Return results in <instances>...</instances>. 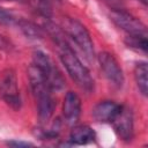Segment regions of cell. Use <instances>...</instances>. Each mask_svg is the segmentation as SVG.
<instances>
[{
    "label": "cell",
    "instance_id": "e0dca14e",
    "mask_svg": "<svg viewBox=\"0 0 148 148\" xmlns=\"http://www.w3.org/2000/svg\"><path fill=\"white\" fill-rule=\"evenodd\" d=\"M7 145L13 146V147H30V146H34L32 143L23 142V141H9V142H7Z\"/></svg>",
    "mask_w": 148,
    "mask_h": 148
},
{
    "label": "cell",
    "instance_id": "5bb4252c",
    "mask_svg": "<svg viewBox=\"0 0 148 148\" xmlns=\"http://www.w3.org/2000/svg\"><path fill=\"white\" fill-rule=\"evenodd\" d=\"M125 44L133 50L141 51L145 53L147 52L148 42L146 35H128L125 38Z\"/></svg>",
    "mask_w": 148,
    "mask_h": 148
},
{
    "label": "cell",
    "instance_id": "6da1fadb",
    "mask_svg": "<svg viewBox=\"0 0 148 148\" xmlns=\"http://www.w3.org/2000/svg\"><path fill=\"white\" fill-rule=\"evenodd\" d=\"M28 77L37 104L38 118L42 123H47L51 119L54 110V101L51 95L52 90L50 89L40 69L34 64L28 67Z\"/></svg>",
    "mask_w": 148,
    "mask_h": 148
},
{
    "label": "cell",
    "instance_id": "d6986e66",
    "mask_svg": "<svg viewBox=\"0 0 148 148\" xmlns=\"http://www.w3.org/2000/svg\"><path fill=\"white\" fill-rule=\"evenodd\" d=\"M2 1H10V2H24V0H2Z\"/></svg>",
    "mask_w": 148,
    "mask_h": 148
},
{
    "label": "cell",
    "instance_id": "4fadbf2b",
    "mask_svg": "<svg viewBox=\"0 0 148 148\" xmlns=\"http://www.w3.org/2000/svg\"><path fill=\"white\" fill-rule=\"evenodd\" d=\"M134 79L140 92L147 96L148 92V67L146 62H139L134 67Z\"/></svg>",
    "mask_w": 148,
    "mask_h": 148
},
{
    "label": "cell",
    "instance_id": "5b68a950",
    "mask_svg": "<svg viewBox=\"0 0 148 148\" xmlns=\"http://www.w3.org/2000/svg\"><path fill=\"white\" fill-rule=\"evenodd\" d=\"M0 96L12 109L20 110L21 97L17 88V79L12 68L0 72Z\"/></svg>",
    "mask_w": 148,
    "mask_h": 148
},
{
    "label": "cell",
    "instance_id": "8992f818",
    "mask_svg": "<svg viewBox=\"0 0 148 148\" xmlns=\"http://www.w3.org/2000/svg\"><path fill=\"white\" fill-rule=\"evenodd\" d=\"M111 21L121 30L126 31L128 35H146V25L132 14L124 12L121 9H114L110 13Z\"/></svg>",
    "mask_w": 148,
    "mask_h": 148
},
{
    "label": "cell",
    "instance_id": "ac0fdd59",
    "mask_svg": "<svg viewBox=\"0 0 148 148\" xmlns=\"http://www.w3.org/2000/svg\"><path fill=\"white\" fill-rule=\"evenodd\" d=\"M103 1H105L110 6L114 7V9H120V8H118L120 6V0H103Z\"/></svg>",
    "mask_w": 148,
    "mask_h": 148
},
{
    "label": "cell",
    "instance_id": "ffe728a7",
    "mask_svg": "<svg viewBox=\"0 0 148 148\" xmlns=\"http://www.w3.org/2000/svg\"><path fill=\"white\" fill-rule=\"evenodd\" d=\"M140 1H141L143 5H147V0H140Z\"/></svg>",
    "mask_w": 148,
    "mask_h": 148
},
{
    "label": "cell",
    "instance_id": "277c9868",
    "mask_svg": "<svg viewBox=\"0 0 148 148\" xmlns=\"http://www.w3.org/2000/svg\"><path fill=\"white\" fill-rule=\"evenodd\" d=\"M34 65L37 66L43 73L51 90H61L65 87V79L60 71L56 67L52 59L43 51H35L32 53Z\"/></svg>",
    "mask_w": 148,
    "mask_h": 148
},
{
    "label": "cell",
    "instance_id": "52a82bcc",
    "mask_svg": "<svg viewBox=\"0 0 148 148\" xmlns=\"http://www.w3.org/2000/svg\"><path fill=\"white\" fill-rule=\"evenodd\" d=\"M98 62L99 67L104 74V76L117 88L123 87L124 84V74L123 69L117 61V59L113 57V54L109 52H102L98 56Z\"/></svg>",
    "mask_w": 148,
    "mask_h": 148
},
{
    "label": "cell",
    "instance_id": "9a60e30c",
    "mask_svg": "<svg viewBox=\"0 0 148 148\" xmlns=\"http://www.w3.org/2000/svg\"><path fill=\"white\" fill-rule=\"evenodd\" d=\"M18 17L14 15L12 12L7 10L6 8L0 7V25H6V27H12L16 25Z\"/></svg>",
    "mask_w": 148,
    "mask_h": 148
},
{
    "label": "cell",
    "instance_id": "30bf717a",
    "mask_svg": "<svg viewBox=\"0 0 148 148\" xmlns=\"http://www.w3.org/2000/svg\"><path fill=\"white\" fill-rule=\"evenodd\" d=\"M120 106L113 101H102L92 109V117L99 123H111L120 110Z\"/></svg>",
    "mask_w": 148,
    "mask_h": 148
},
{
    "label": "cell",
    "instance_id": "2e32d148",
    "mask_svg": "<svg viewBox=\"0 0 148 148\" xmlns=\"http://www.w3.org/2000/svg\"><path fill=\"white\" fill-rule=\"evenodd\" d=\"M12 49L10 42L2 35H0V50L1 51H9Z\"/></svg>",
    "mask_w": 148,
    "mask_h": 148
},
{
    "label": "cell",
    "instance_id": "44dd1931",
    "mask_svg": "<svg viewBox=\"0 0 148 148\" xmlns=\"http://www.w3.org/2000/svg\"><path fill=\"white\" fill-rule=\"evenodd\" d=\"M45 1H49V2H51V1H56V0H45Z\"/></svg>",
    "mask_w": 148,
    "mask_h": 148
},
{
    "label": "cell",
    "instance_id": "3957f363",
    "mask_svg": "<svg viewBox=\"0 0 148 148\" xmlns=\"http://www.w3.org/2000/svg\"><path fill=\"white\" fill-rule=\"evenodd\" d=\"M61 29L65 32V35H67L76 44V46L82 51V53L89 61L94 60V43L89 31L81 22H79L75 18L66 17L62 20Z\"/></svg>",
    "mask_w": 148,
    "mask_h": 148
},
{
    "label": "cell",
    "instance_id": "8fae6325",
    "mask_svg": "<svg viewBox=\"0 0 148 148\" xmlns=\"http://www.w3.org/2000/svg\"><path fill=\"white\" fill-rule=\"evenodd\" d=\"M95 139L96 134L94 130L88 125L74 126L69 135L71 145H87L89 142H92Z\"/></svg>",
    "mask_w": 148,
    "mask_h": 148
},
{
    "label": "cell",
    "instance_id": "7c38bea8",
    "mask_svg": "<svg viewBox=\"0 0 148 148\" xmlns=\"http://www.w3.org/2000/svg\"><path fill=\"white\" fill-rule=\"evenodd\" d=\"M16 27H18V29L22 31V34L27 38H30V39H42L43 38V30L31 21L18 17Z\"/></svg>",
    "mask_w": 148,
    "mask_h": 148
},
{
    "label": "cell",
    "instance_id": "7a4b0ae2",
    "mask_svg": "<svg viewBox=\"0 0 148 148\" xmlns=\"http://www.w3.org/2000/svg\"><path fill=\"white\" fill-rule=\"evenodd\" d=\"M59 56L61 62L64 64L67 73L72 80L84 91L90 92L94 90V80L87 69V67L81 62L75 52L71 49L69 45L59 49Z\"/></svg>",
    "mask_w": 148,
    "mask_h": 148
},
{
    "label": "cell",
    "instance_id": "ba28073f",
    "mask_svg": "<svg viewBox=\"0 0 148 148\" xmlns=\"http://www.w3.org/2000/svg\"><path fill=\"white\" fill-rule=\"evenodd\" d=\"M111 124L114 128V132L121 140L130 141L133 138V130H134L133 112L128 106L121 105L120 110L112 119Z\"/></svg>",
    "mask_w": 148,
    "mask_h": 148
},
{
    "label": "cell",
    "instance_id": "9c48e42d",
    "mask_svg": "<svg viewBox=\"0 0 148 148\" xmlns=\"http://www.w3.org/2000/svg\"><path fill=\"white\" fill-rule=\"evenodd\" d=\"M81 114V99L74 91H68L62 103V116L68 125H74Z\"/></svg>",
    "mask_w": 148,
    "mask_h": 148
}]
</instances>
